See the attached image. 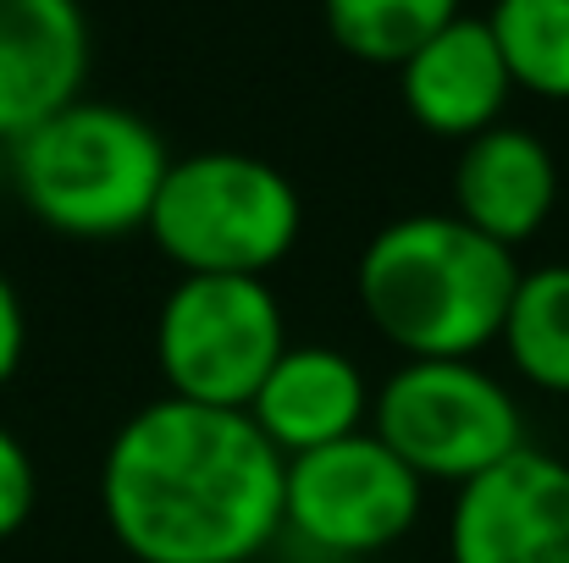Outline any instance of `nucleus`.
<instances>
[{
	"instance_id": "nucleus-1",
	"label": "nucleus",
	"mask_w": 569,
	"mask_h": 563,
	"mask_svg": "<svg viewBox=\"0 0 569 563\" xmlns=\"http://www.w3.org/2000/svg\"><path fill=\"white\" fill-rule=\"evenodd\" d=\"M282 470L243 409L156 398L100 459V514L139 563H254L282 536Z\"/></svg>"
},
{
	"instance_id": "nucleus-2",
	"label": "nucleus",
	"mask_w": 569,
	"mask_h": 563,
	"mask_svg": "<svg viewBox=\"0 0 569 563\" xmlns=\"http://www.w3.org/2000/svg\"><path fill=\"white\" fill-rule=\"evenodd\" d=\"M355 288L377 338L403 360H476L503 332L520 260L453 210H415L366 243Z\"/></svg>"
},
{
	"instance_id": "nucleus-3",
	"label": "nucleus",
	"mask_w": 569,
	"mask_h": 563,
	"mask_svg": "<svg viewBox=\"0 0 569 563\" xmlns=\"http://www.w3.org/2000/svg\"><path fill=\"white\" fill-rule=\"evenodd\" d=\"M167 167V139L111 100H72L11 144V183L28 215L83 243L144 232Z\"/></svg>"
},
{
	"instance_id": "nucleus-4",
	"label": "nucleus",
	"mask_w": 569,
	"mask_h": 563,
	"mask_svg": "<svg viewBox=\"0 0 569 563\" xmlns=\"http://www.w3.org/2000/svg\"><path fill=\"white\" fill-rule=\"evenodd\" d=\"M144 232L183 277H271L305 232V199L260 155L199 150L172 155Z\"/></svg>"
},
{
	"instance_id": "nucleus-5",
	"label": "nucleus",
	"mask_w": 569,
	"mask_h": 563,
	"mask_svg": "<svg viewBox=\"0 0 569 563\" xmlns=\"http://www.w3.org/2000/svg\"><path fill=\"white\" fill-rule=\"evenodd\" d=\"M371 436L420 481L465 486L526 448V414L476 360H403L371 392Z\"/></svg>"
},
{
	"instance_id": "nucleus-6",
	"label": "nucleus",
	"mask_w": 569,
	"mask_h": 563,
	"mask_svg": "<svg viewBox=\"0 0 569 563\" xmlns=\"http://www.w3.org/2000/svg\"><path fill=\"white\" fill-rule=\"evenodd\" d=\"M288 349L282 304L266 277H183L156 315V365L167 398L249 409Z\"/></svg>"
},
{
	"instance_id": "nucleus-7",
	"label": "nucleus",
	"mask_w": 569,
	"mask_h": 563,
	"mask_svg": "<svg viewBox=\"0 0 569 563\" xmlns=\"http://www.w3.org/2000/svg\"><path fill=\"white\" fill-rule=\"evenodd\" d=\"M426 481L371 431L288 459L282 531L327 559H371L403 542L420 520Z\"/></svg>"
},
{
	"instance_id": "nucleus-8",
	"label": "nucleus",
	"mask_w": 569,
	"mask_h": 563,
	"mask_svg": "<svg viewBox=\"0 0 569 563\" xmlns=\"http://www.w3.org/2000/svg\"><path fill=\"white\" fill-rule=\"evenodd\" d=\"M448 563H569V464L520 448L453 486Z\"/></svg>"
},
{
	"instance_id": "nucleus-9",
	"label": "nucleus",
	"mask_w": 569,
	"mask_h": 563,
	"mask_svg": "<svg viewBox=\"0 0 569 563\" xmlns=\"http://www.w3.org/2000/svg\"><path fill=\"white\" fill-rule=\"evenodd\" d=\"M89 78V17L78 0H0V144H17Z\"/></svg>"
},
{
	"instance_id": "nucleus-10",
	"label": "nucleus",
	"mask_w": 569,
	"mask_h": 563,
	"mask_svg": "<svg viewBox=\"0 0 569 563\" xmlns=\"http://www.w3.org/2000/svg\"><path fill=\"white\" fill-rule=\"evenodd\" d=\"M398 94L415 128L431 139H476L503 122V105L515 94L509 61L487 28V17H453L437 39H426L398 67Z\"/></svg>"
},
{
	"instance_id": "nucleus-11",
	"label": "nucleus",
	"mask_w": 569,
	"mask_h": 563,
	"mask_svg": "<svg viewBox=\"0 0 569 563\" xmlns=\"http://www.w3.org/2000/svg\"><path fill=\"white\" fill-rule=\"evenodd\" d=\"M553 204H559V161L537 133L498 122L459 144L453 215L481 238L520 249L553 221Z\"/></svg>"
},
{
	"instance_id": "nucleus-12",
	"label": "nucleus",
	"mask_w": 569,
	"mask_h": 563,
	"mask_svg": "<svg viewBox=\"0 0 569 563\" xmlns=\"http://www.w3.org/2000/svg\"><path fill=\"white\" fill-rule=\"evenodd\" d=\"M243 414L260 425V436L282 459H299V453H316L327 442H343V436L366 431L371 386H366L360 365L343 349L288 343Z\"/></svg>"
},
{
	"instance_id": "nucleus-13",
	"label": "nucleus",
	"mask_w": 569,
	"mask_h": 563,
	"mask_svg": "<svg viewBox=\"0 0 569 563\" xmlns=\"http://www.w3.org/2000/svg\"><path fill=\"white\" fill-rule=\"evenodd\" d=\"M498 343L509 365L520 371V381H531L537 392L569 398V265L520 271Z\"/></svg>"
},
{
	"instance_id": "nucleus-14",
	"label": "nucleus",
	"mask_w": 569,
	"mask_h": 563,
	"mask_svg": "<svg viewBox=\"0 0 569 563\" xmlns=\"http://www.w3.org/2000/svg\"><path fill=\"white\" fill-rule=\"evenodd\" d=\"M453 17H465L459 0H321L332 44L366 67H403Z\"/></svg>"
},
{
	"instance_id": "nucleus-15",
	"label": "nucleus",
	"mask_w": 569,
	"mask_h": 563,
	"mask_svg": "<svg viewBox=\"0 0 569 563\" xmlns=\"http://www.w3.org/2000/svg\"><path fill=\"white\" fill-rule=\"evenodd\" d=\"M487 28L509 61L515 89L569 105V0H498Z\"/></svg>"
},
{
	"instance_id": "nucleus-16",
	"label": "nucleus",
	"mask_w": 569,
	"mask_h": 563,
	"mask_svg": "<svg viewBox=\"0 0 569 563\" xmlns=\"http://www.w3.org/2000/svg\"><path fill=\"white\" fill-rule=\"evenodd\" d=\"M39 503V470L33 453L22 448V436L11 425H0V542H11Z\"/></svg>"
},
{
	"instance_id": "nucleus-17",
	"label": "nucleus",
	"mask_w": 569,
	"mask_h": 563,
	"mask_svg": "<svg viewBox=\"0 0 569 563\" xmlns=\"http://www.w3.org/2000/svg\"><path fill=\"white\" fill-rule=\"evenodd\" d=\"M22 349H28V315H22V299H17L11 277L0 271V386L17 375Z\"/></svg>"
}]
</instances>
